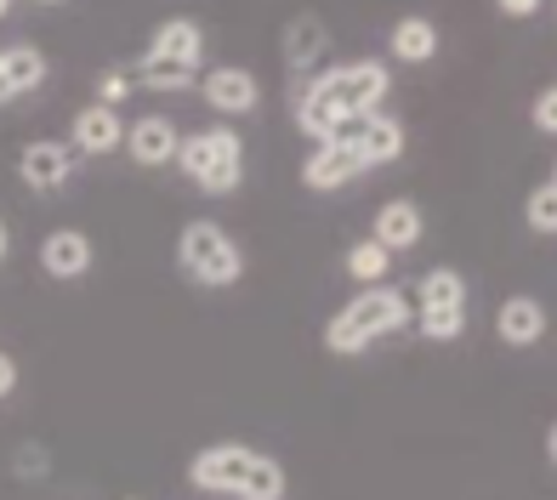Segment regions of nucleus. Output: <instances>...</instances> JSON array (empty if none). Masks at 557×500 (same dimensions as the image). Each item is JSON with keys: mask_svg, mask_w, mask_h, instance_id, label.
Here are the masks:
<instances>
[{"mask_svg": "<svg viewBox=\"0 0 557 500\" xmlns=\"http://www.w3.org/2000/svg\"><path fill=\"white\" fill-rule=\"evenodd\" d=\"M529 228H535V234L557 228V188L552 183H541L535 193H529Z\"/></svg>", "mask_w": 557, "mask_h": 500, "instance_id": "nucleus-23", "label": "nucleus"}, {"mask_svg": "<svg viewBox=\"0 0 557 500\" xmlns=\"http://www.w3.org/2000/svg\"><path fill=\"white\" fill-rule=\"evenodd\" d=\"M352 177H364V165L352 148H331V142H319L308 165H301V183H308L313 193H331V188H347Z\"/></svg>", "mask_w": 557, "mask_h": 500, "instance_id": "nucleus-9", "label": "nucleus"}, {"mask_svg": "<svg viewBox=\"0 0 557 500\" xmlns=\"http://www.w3.org/2000/svg\"><path fill=\"white\" fill-rule=\"evenodd\" d=\"M12 392H17V364L0 353V398H12Z\"/></svg>", "mask_w": 557, "mask_h": 500, "instance_id": "nucleus-27", "label": "nucleus"}, {"mask_svg": "<svg viewBox=\"0 0 557 500\" xmlns=\"http://www.w3.org/2000/svg\"><path fill=\"white\" fill-rule=\"evenodd\" d=\"M206 103L216 114H250L262 103V86H257V74L250 68H234V63H222L206 74Z\"/></svg>", "mask_w": 557, "mask_h": 500, "instance_id": "nucleus-7", "label": "nucleus"}, {"mask_svg": "<svg viewBox=\"0 0 557 500\" xmlns=\"http://www.w3.org/2000/svg\"><path fill=\"white\" fill-rule=\"evenodd\" d=\"M500 17H535V0H500Z\"/></svg>", "mask_w": 557, "mask_h": 500, "instance_id": "nucleus-28", "label": "nucleus"}, {"mask_svg": "<svg viewBox=\"0 0 557 500\" xmlns=\"http://www.w3.org/2000/svg\"><path fill=\"white\" fill-rule=\"evenodd\" d=\"M176 262H183V273L194 285H234L245 273V250L227 239L216 222H188L183 239H176Z\"/></svg>", "mask_w": 557, "mask_h": 500, "instance_id": "nucleus-5", "label": "nucleus"}, {"mask_svg": "<svg viewBox=\"0 0 557 500\" xmlns=\"http://www.w3.org/2000/svg\"><path fill=\"white\" fill-rule=\"evenodd\" d=\"M359 165L370 171V165H393L398 154H404V125L398 120H387V114H370V125H364V137H359Z\"/></svg>", "mask_w": 557, "mask_h": 500, "instance_id": "nucleus-17", "label": "nucleus"}, {"mask_svg": "<svg viewBox=\"0 0 557 500\" xmlns=\"http://www.w3.org/2000/svg\"><path fill=\"white\" fill-rule=\"evenodd\" d=\"M132 97V80L125 74H97V109H120Z\"/></svg>", "mask_w": 557, "mask_h": 500, "instance_id": "nucleus-24", "label": "nucleus"}, {"mask_svg": "<svg viewBox=\"0 0 557 500\" xmlns=\"http://www.w3.org/2000/svg\"><path fill=\"white\" fill-rule=\"evenodd\" d=\"M40 267L52 273V279H81L91 267V239L81 228H58L40 239Z\"/></svg>", "mask_w": 557, "mask_h": 500, "instance_id": "nucleus-11", "label": "nucleus"}, {"mask_svg": "<svg viewBox=\"0 0 557 500\" xmlns=\"http://www.w3.org/2000/svg\"><path fill=\"white\" fill-rule=\"evenodd\" d=\"M416 318V302H410V290H398V285H370L364 296H352V302L324 324V347L331 353H364L370 341H382L393 330H404V324Z\"/></svg>", "mask_w": 557, "mask_h": 500, "instance_id": "nucleus-3", "label": "nucleus"}, {"mask_svg": "<svg viewBox=\"0 0 557 500\" xmlns=\"http://www.w3.org/2000/svg\"><path fill=\"white\" fill-rule=\"evenodd\" d=\"M421 308H467V279L455 267H433V273H421Z\"/></svg>", "mask_w": 557, "mask_h": 500, "instance_id": "nucleus-19", "label": "nucleus"}, {"mask_svg": "<svg viewBox=\"0 0 557 500\" xmlns=\"http://www.w3.org/2000/svg\"><path fill=\"white\" fill-rule=\"evenodd\" d=\"M387 267H393V257L375 239H359V245L347 250V273H352V279H364V285H382Z\"/></svg>", "mask_w": 557, "mask_h": 500, "instance_id": "nucleus-20", "label": "nucleus"}, {"mask_svg": "<svg viewBox=\"0 0 557 500\" xmlns=\"http://www.w3.org/2000/svg\"><path fill=\"white\" fill-rule=\"evenodd\" d=\"M69 171H74V154H69L63 142H52V137L29 142V148H23V160H17V177L29 183L35 193H52V188H63V183H69Z\"/></svg>", "mask_w": 557, "mask_h": 500, "instance_id": "nucleus-8", "label": "nucleus"}, {"mask_svg": "<svg viewBox=\"0 0 557 500\" xmlns=\"http://www.w3.org/2000/svg\"><path fill=\"white\" fill-rule=\"evenodd\" d=\"M495 336L506 347H535L546 336V308L535 302V296H506L500 313H495Z\"/></svg>", "mask_w": 557, "mask_h": 500, "instance_id": "nucleus-10", "label": "nucleus"}, {"mask_svg": "<svg viewBox=\"0 0 557 500\" xmlns=\"http://www.w3.org/2000/svg\"><path fill=\"white\" fill-rule=\"evenodd\" d=\"M7 12H12V7H7V0H0V17H7Z\"/></svg>", "mask_w": 557, "mask_h": 500, "instance_id": "nucleus-31", "label": "nucleus"}, {"mask_svg": "<svg viewBox=\"0 0 557 500\" xmlns=\"http://www.w3.org/2000/svg\"><path fill=\"white\" fill-rule=\"evenodd\" d=\"M176 142H183V132H176L171 114H143V120H132V132H125V154L137 165H171Z\"/></svg>", "mask_w": 557, "mask_h": 500, "instance_id": "nucleus-6", "label": "nucleus"}, {"mask_svg": "<svg viewBox=\"0 0 557 500\" xmlns=\"http://www.w3.org/2000/svg\"><path fill=\"white\" fill-rule=\"evenodd\" d=\"M176 165L183 177L199 183L206 193H234L245 177V142L227 132V125H211V132H194L176 142Z\"/></svg>", "mask_w": 557, "mask_h": 500, "instance_id": "nucleus-4", "label": "nucleus"}, {"mask_svg": "<svg viewBox=\"0 0 557 500\" xmlns=\"http://www.w3.org/2000/svg\"><path fill=\"white\" fill-rule=\"evenodd\" d=\"M324 46H331V29H324L313 12H301L285 29V63H290V74H308L324 58Z\"/></svg>", "mask_w": 557, "mask_h": 500, "instance_id": "nucleus-15", "label": "nucleus"}, {"mask_svg": "<svg viewBox=\"0 0 557 500\" xmlns=\"http://www.w3.org/2000/svg\"><path fill=\"white\" fill-rule=\"evenodd\" d=\"M0 68H7L12 97H29V91H40V86H46V58H40V46H29V40L0 46Z\"/></svg>", "mask_w": 557, "mask_h": 500, "instance_id": "nucleus-16", "label": "nucleus"}, {"mask_svg": "<svg viewBox=\"0 0 557 500\" xmlns=\"http://www.w3.org/2000/svg\"><path fill=\"white\" fill-rule=\"evenodd\" d=\"M0 103H12V86H7V68H0Z\"/></svg>", "mask_w": 557, "mask_h": 500, "instance_id": "nucleus-30", "label": "nucleus"}, {"mask_svg": "<svg viewBox=\"0 0 557 500\" xmlns=\"http://www.w3.org/2000/svg\"><path fill=\"white\" fill-rule=\"evenodd\" d=\"M7 250H12V234H7V216H0V262H7Z\"/></svg>", "mask_w": 557, "mask_h": 500, "instance_id": "nucleus-29", "label": "nucleus"}, {"mask_svg": "<svg viewBox=\"0 0 557 500\" xmlns=\"http://www.w3.org/2000/svg\"><path fill=\"white\" fill-rule=\"evenodd\" d=\"M387 46H393L398 63H433V58H438V29H433L426 17H398L393 35H387Z\"/></svg>", "mask_w": 557, "mask_h": 500, "instance_id": "nucleus-18", "label": "nucleus"}, {"mask_svg": "<svg viewBox=\"0 0 557 500\" xmlns=\"http://www.w3.org/2000/svg\"><path fill=\"white\" fill-rule=\"evenodd\" d=\"M416 324H421L426 341H455V336H461V324H467V308H421Z\"/></svg>", "mask_w": 557, "mask_h": 500, "instance_id": "nucleus-21", "label": "nucleus"}, {"mask_svg": "<svg viewBox=\"0 0 557 500\" xmlns=\"http://www.w3.org/2000/svg\"><path fill=\"white\" fill-rule=\"evenodd\" d=\"M143 86H154V91H188L194 86V68L188 63H154V58H143Z\"/></svg>", "mask_w": 557, "mask_h": 500, "instance_id": "nucleus-22", "label": "nucleus"}, {"mask_svg": "<svg viewBox=\"0 0 557 500\" xmlns=\"http://www.w3.org/2000/svg\"><path fill=\"white\" fill-rule=\"evenodd\" d=\"M74 148L81 154H114V148H125V125L114 109H81L74 114Z\"/></svg>", "mask_w": 557, "mask_h": 500, "instance_id": "nucleus-14", "label": "nucleus"}, {"mask_svg": "<svg viewBox=\"0 0 557 500\" xmlns=\"http://www.w3.org/2000/svg\"><path fill=\"white\" fill-rule=\"evenodd\" d=\"M188 484L211 495H239V500H285V466L245 443H216L188 461Z\"/></svg>", "mask_w": 557, "mask_h": 500, "instance_id": "nucleus-2", "label": "nucleus"}, {"mask_svg": "<svg viewBox=\"0 0 557 500\" xmlns=\"http://www.w3.org/2000/svg\"><path fill=\"white\" fill-rule=\"evenodd\" d=\"M17 472H29V478H35V472H46V449H23V455L12 461Z\"/></svg>", "mask_w": 557, "mask_h": 500, "instance_id": "nucleus-26", "label": "nucleus"}, {"mask_svg": "<svg viewBox=\"0 0 557 500\" xmlns=\"http://www.w3.org/2000/svg\"><path fill=\"white\" fill-rule=\"evenodd\" d=\"M535 132H546V137L557 132V91H541L535 97Z\"/></svg>", "mask_w": 557, "mask_h": 500, "instance_id": "nucleus-25", "label": "nucleus"}, {"mask_svg": "<svg viewBox=\"0 0 557 500\" xmlns=\"http://www.w3.org/2000/svg\"><path fill=\"white\" fill-rule=\"evenodd\" d=\"M199 52H206V29L188 23V17L160 23L154 46H148V58H154V63H188V68H199Z\"/></svg>", "mask_w": 557, "mask_h": 500, "instance_id": "nucleus-12", "label": "nucleus"}, {"mask_svg": "<svg viewBox=\"0 0 557 500\" xmlns=\"http://www.w3.org/2000/svg\"><path fill=\"white\" fill-rule=\"evenodd\" d=\"M382 97H387V68L382 63H347L336 74H319V80L301 86L296 97V120H301V132H308L313 142L331 137V125H342L347 114H375L382 109Z\"/></svg>", "mask_w": 557, "mask_h": 500, "instance_id": "nucleus-1", "label": "nucleus"}, {"mask_svg": "<svg viewBox=\"0 0 557 500\" xmlns=\"http://www.w3.org/2000/svg\"><path fill=\"white\" fill-rule=\"evenodd\" d=\"M370 239L387 250H410V245H421V211L410 205V199H387L382 211H375V228H370Z\"/></svg>", "mask_w": 557, "mask_h": 500, "instance_id": "nucleus-13", "label": "nucleus"}]
</instances>
